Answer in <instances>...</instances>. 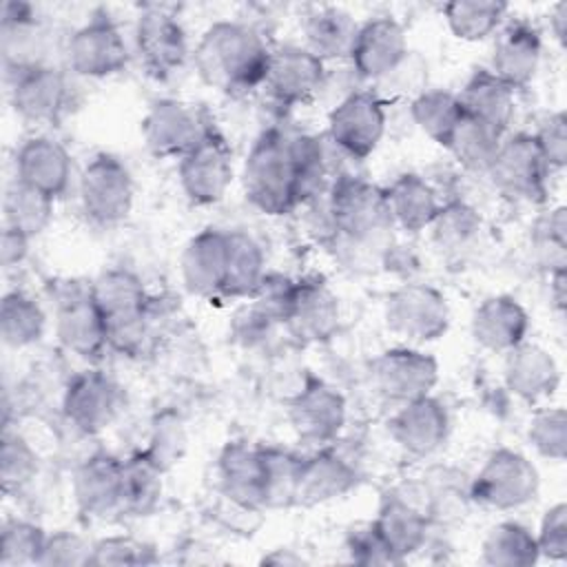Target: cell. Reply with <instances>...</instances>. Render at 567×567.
<instances>
[{"label":"cell","instance_id":"6da1fadb","mask_svg":"<svg viewBox=\"0 0 567 567\" xmlns=\"http://www.w3.org/2000/svg\"><path fill=\"white\" fill-rule=\"evenodd\" d=\"M272 49L244 22H215L199 38L193 62L199 78L224 93H246L266 82Z\"/></svg>","mask_w":567,"mask_h":567},{"label":"cell","instance_id":"7a4b0ae2","mask_svg":"<svg viewBox=\"0 0 567 567\" xmlns=\"http://www.w3.org/2000/svg\"><path fill=\"white\" fill-rule=\"evenodd\" d=\"M91 297L106 321L109 348L142 357L153 343L155 306L142 279L126 268H109L89 284Z\"/></svg>","mask_w":567,"mask_h":567},{"label":"cell","instance_id":"3957f363","mask_svg":"<svg viewBox=\"0 0 567 567\" xmlns=\"http://www.w3.org/2000/svg\"><path fill=\"white\" fill-rule=\"evenodd\" d=\"M244 193L266 215H288L303 202L301 166L295 135L279 128L264 131L244 162Z\"/></svg>","mask_w":567,"mask_h":567},{"label":"cell","instance_id":"277c9868","mask_svg":"<svg viewBox=\"0 0 567 567\" xmlns=\"http://www.w3.org/2000/svg\"><path fill=\"white\" fill-rule=\"evenodd\" d=\"M328 215L334 230L352 241H372L392 226L385 188L354 175L334 177Z\"/></svg>","mask_w":567,"mask_h":567},{"label":"cell","instance_id":"5b68a950","mask_svg":"<svg viewBox=\"0 0 567 567\" xmlns=\"http://www.w3.org/2000/svg\"><path fill=\"white\" fill-rule=\"evenodd\" d=\"M540 478L534 463L516 450H494L470 483V498L492 509H518L538 496Z\"/></svg>","mask_w":567,"mask_h":567},{"label":"cell","instance_id":"8992f818","mask_svg":"<svg viewBox=\"0 0 567 567\" xmlns=\"http://www.w3.org/2000/svg\"><path fill=\"white\" fill-rule=\"evenodd\" d=\"M82 213L95 226H115L124 221L133 208L135 186L126 164L111 155L97 153L80 173Z\"/></svg>","mask_w":567,"mask_h":567},{"label":"cell","instance_id":"52a82bcc","mask_svg":"<svg viewBox=\"0 0 567 567\" xmlns=\"http://www.w3.org/2000/svg\"><path fill=\"white\" fill-rule=\"evenodd\" d=\"M213 128V120L199 104L175 97L155 100L142 120V135L146 148L155 157L182 159Z\"/></svg>","mask_w":567,"mask_h":567},{"label":"cell","instance_id":"ba28073f","mask_svg":"<svg viewBox=\"0 0 567 567\" xmlns=\"http://www.w3.org/2000/svg\"><path fill=\"white\" fill-rule=\"evenodd\" d=\"M385 133V102L372 91L348 93L328 115V140L343 155L365 159Z\"/></svg>","mask_w":567,"mask_h":567},{"label":"cell","instance_id":"9c48e42d","mask_svg":"<svg viewBox=\"0 0 567 567\" xmlns=\"http://www.w3.org/2000/svg\"><path fill=\"white\" fill-rule=\"evenodd\" d=\"M549 166L532 133H516L503 137L501 148L487 171L494 186L520 202H543L547 195Z\"/></svg>","mask_w":567,"mask_h":567},{"label":"cell","instance_id":"30bf717a","mask_svg":"<svg viewBox=\"0 0 567 567\" xmlns=\"http://www.w3.org/2000/svg\"><path fill=\"white\" fill-rule=\"evenodd\" d=\"M385 323L410 341H436L450 328V308L430 284H403L388 295Z\"/></svg>","mask_w":567,"mask_h":567},{"label":"cell","instance_id":"8fae6325","mask_svg":"<svg viewBox=\"0 0 567 567\" xmlns=\"http://www.w3.org/2000/svg\"><path fill=\"white\" fill-rule=\"evenodd\" d=\"M66 62L82 78H109L126 66L128 47L117 24L106 13H95L71 33Z\"/></svg>","mask_w":567,"mask_h":567},{"label":"cell","instance_id":"7c38bea8","mask_svg":"<svg viewBox=\"0 0 567 567\" xmlns=\"http://www.w3.org/2000/svg\"><path fill=\"white\" fill-rule=\"evenodd\" d=\"M124 408L122 388L102 370H84L75 374L62 396L66 421L82 434L106 430Z\"/></svg>","mask_w":567,"mask_h":567},{"label":"cell","instance_id":"4fadbf2b","mask_svg":"<svg viewBox=\"0 0 567 567\" xmlns=\"http://www.w3.org/2000/svg\"><path fill=\"white\" fill-rule=\"evenodd\" d=\"M233 182V151L213 128L188 155L179 159V184L195 206L217 204Z\"/></svg>","mask_w":567,"mask_h":567},{"label":"cell","instance_id":"5bb4252c","mask_svg":"<svg viewBox=\"0 0 567 567\" xmlns=\"http://www.w3.org/2000/svg\"><path fill=\"white\" fill-rule=\"evenodd\" d=\"M372 383L381 396L408 403L427 396L439 381V363L414 348H390L372 361Z\"/></svg>","mask_w":567,"mask_h":567},{"label":"cell","instance_id":"9a60e30c","mask_svg":"<svg viewBox=\"0 0 567 567\" xmlns=\"http://www.w3.org/2000/svg\"><path fill=\"white\" fill-rule=\"evenodd\" d=\"M135 51L151 78L166 80L177 73L188 58V42L179 20L159 7L142 11L135 24Z\"/></svg>","mask_w":567,"mask_h":567},{"label":"cell","instance_id":"2e32d148","mask_svg":"<svg viewBox=\"0 0 567 567\" xmlns=\"http://www.w3.org/2000/svg\"><path fill=\"white\" fill-rule=\"evenodd\" d=\"M71 104L66 75L49 64H35L11 75V106L33 124H55Z\"/></svg>","mask_w":567,"mask_h":567},{"label":"cell","instance_id":"e0dca14e","mask_svg":"<svg viewBox=\"0 0 567 567\" xmlns=\"http://www.w3.org/2000/svg\"><path fill=\"white\" fill-rule=\"evenodd\" d=\"M288 419L301 441L328 445L346 425V399L321 379H308L290 399Z\"/></svg>","mask_w":567,"mask_h":567},{"label":"cell","instance_id":"ac0fdd59","mask_svg":"<svg viewBox=\"0 0 567 567\" xmlns=\"http://www.w3.org/2000/svg\"><path fill=\"white\" fill-rule=\"evenodd\" d=\"M408 53L403 24L392 16H379L359 24L348 60L359 78L379 82L390 75Z\"/></svg>","mask_w":567,"mask_h":567},{"label":"cell","instance_id":"d6986e66","mask_svg":"<svg viewBox=\"0 0 567 567\" xmlns=\"http://www.w3.org/2000/svg\"><path fill=\"white\" fill-rule=\"evenodd\" d=\"M58 341L82 359H97L106 348V321L89 288H66L55 310Z\"/></svg>","mask_w":567,"mask_h":567},{"label":"cell","instance_id":"ffe728a7","mask_svg":"<svg viewBox=\"0 0 567 567\" xmlns=\"http://www.w3.org/2000/svg\"><path fill=\"white\" fill-rule=\"evenodd\" d=\"M326 82V66L323 60L317 58L306 47L286 44L272 49L268 73H266V89L279 104H299L310 100L321 91Z\"/></svg>","mask_w":567,"mask_h":567},{"label":"cell","instance_id":"44dd1931","mask_svg":"<svg viewBox=\"0 0 567 567\" xmlns=\"http://www.w3.org/2000/svg\"><path fill=\"white\" fill-rule=\"evenodd\" d=\"M450 416L445 405L432 394L401 403L390 419V434L394 443L410 456H432L447 439Z\"/></svg>","mask_w":567,"mask_h":567},{"label":"cell","instance_id":"7402d4cb","mask_svg":"<svg viewBox=\"0 0 567 567\" xmlns=\"http://www.w3.org/2000/svg\"><path fill=\"white\" fill-rule=\"evenodd\" d=\"M78 509L89 518H111L122 514V458L97 452L80 463L73 476Z\"/></svg>","mask_w":567,"mask_h":567},{"label":"cell","instance_id":"603a6c76","mask_svg":"<svg viewBox=\"0 0 567 567\" xmlns=\"http://www.w3.org/2000/svg\"><path fill=\"white\" fill-rule=\"evenodd\" d=\"M217 478L221 496L252 509H266L264 447L239 441L228 443L217 458Z\"/></svg>","mask_w":567,"mask_h":567},{"label":"cell","instance_id":"cb8c5ba5","mask_svg":"<svg viewBox=\"0 0 567 567\" xmlns=\"http://www.w3.org/2000/svg\"><path fill=\"white\" fill-rule=\"evenodd\" d=\"M372 527L388 547L392 560L403 563L408 556L416 554L425 545L430 514L412 498L390 492L381 498Z\"/></svg>","mask_w":567,"mask_h":567},{"label":"cell","instance_id":"d4e9b609","mask_svg":"<svg viewBox=\"0 0 567 567\" xmlns=\"http://www.w3.org/2000/svg\"><path fill=\"white\" fill-rule=\"evenodd\" d=\"M179 266L182 281L190 295H221L228 268V233L208 226L193 235L182 252Z\"/></svg>","mask_w":567,"mask_h":567},{"label":"cell","instance_id":"484cf974","mask_svg":"<svg viewBox=\"0 0 567 567\" xmlns=\"http://www.w3.org/2000/svg\"><path fill=\"white\" fill-rule=\"evenodd\" d=\"M290 332L310 343L328 341L339 328V299L319 277L297 281L295 299L286 317Z\"/></svg>","mask_w":567,"mask_h":567},{"label":"cell","instance_id":"4316f807","mask_svg":"<svg viewBox=\"0 0 567 567\" xmlns=\"http://www.w3.org/2000/svg\"><path fill=\"white\" fill-rule=\"evenodd\" d=\"M540 33L529 22L516 20L498 33L492 49L489 71L516 91L534 80L540 64Z\"/></svg>","mask_w":567,"mask_h":567},{"label":"cell","instance_id":"83f0119b","mask_svg":"<svg viewBox=\"0 0 567 567\" xmlns=\"http://www.w3.org/2000/svg\"><path fill=\"white\" fill-rule=\"evenodd\" d=\"M16 179L55 199L69 188L71 155L58 140L33 135L16 153Z\"/></svg>","mask_w":567,"mask_h":567},{"label":"cell","instance_id":"f1b7e54d","mask_svg":"<svg viewBox=\"0 0 567 567\" xmlns=\"http://www.w3.org/2000/svg\"><path fill=\"white\" fill-rule=\"evenodd\" d=\"M357 470L334 450L323 447L301 458L295 505L312 507L341 498L357 485Z\"/></svg>","mask_w":567,"mask_h":567},{"label":"cell","instance_id":"f546056e","mask_svg":"<svg viewBox=\"0 0 567 567\" xmlns=\"http://www.w3.org/2000/svg\"><path fill=\"white\" fill-rule=\"evenodd\" d=\"M529 330L527 310L509 295L487 297L472 315L474 341L492 352H509L520 346Z\"/></svg>","mask_w":567,"mask_h":567},{"label":"cell","instance_id":"4dcf8cb0","mask_svg":"<svg viewBox=\"0 0 567 567\" xmlns=\"http://www.w3.org/2000/svg\"><path fill=\"white\" fill-rule=\"evenodd\" d=\"M503 377L512 394L536 403L556 392L560 383V368L545 348L523 341L507 352Z\"/></svg>","mask_w":567,"mask_h":567},{"label":"cell","instance_id":"1f68e13d","mask_svg":"<svg viewBox=\"0 0 567 567\" xmlns=\"http://www.w3.org/2000/svg\"><path fill=\"white\" fill-rule=\"evenodd\" d=\"M458 102L465 115L476 117L501 133L507 131L514 117V89L489 69H478L470 75L458 93Z\"/></svg>","mask_w":567,"mask_h":567},{"label":"cell","instance_id":"d6a6232c","mask_svg":"<svg viewBox=\"0 0 567 567\" xmlns=\"http://www.w3.org/2000/svg\"><path fill=\"white\" fill-rule=\"evenodd\" d=\"M392 224L408 233H421L430 228L441 204L436 190L416 173L399 175L385 188Z\"/></svg>","mask_w":567,"mask_h":567},{"label":"cell","instance_id":"836d02e7","mask_svg":"<svg viewBox=\"0 0 567 567\" xmlns=\"http://www.w3.org/2000/svg\"><path fill=\"white\" fill-rule=\"evenodd\" d=\"M164 467L146 452L140 450L122 461V514L146 516L162 498Z\"/></svg>","mask_w":567,"mask_h":567},{"label":"cell","instance_id":"e575fe53","mask_svg":"<svg viewBox=\"0 0 567 567\" xmlns=\"http://www.w3.org/2000/svg\"><path fill=\"white\" fill-rule=\"evenodd\" d=\"M359 24L354 18L337 7L315 9L303 22L306 49L321 60L348 58Z\"/></svg>","mask_w":567,"mask_h":567},{"label":"cell","instance_id":"d590c367","mask_svg":"<svg viewBox=\"0 0 567 567\" xmlns=\"http://www.w3.org/2000/svg\"><path fill=\"white\" fill-rule=\"evenodd\" d=\"M503 135L505 133L496 131L494 126L463 113L445 148L463 168L472 173H487L501 148Z\"/></svg>","mask_w":567,"mask_h":567},{"label":"cell","instance_id":"8d00e7d4","mask_svg":"<svg viewBox=\"0 0 567 567\" xmlns=\"http://www.w3.org/2000/svg\"><path fill=\"white\" fill-rule=\"evenodd\" d=\"M481 558L492 567H529L538 563L536 536L516 520L494 525L481 545Z\"/></svg>","mask_w":567,"mask_h":567},{"label":"cell","instance_id":"74e56055","mask_svg":"<svg viewBox=\"0 0 567 567\" xmlns=\"http://www.w3.org/2000/svg\"><path fill=\"white\" fill-rule=\"evenodd\" d=\"M266 275V259L261 246L241 230L228 233V268L224 281V297H248Z\"/></svg>","mask_w":567,"mask_h":567},{"label":"cell","instance_id":"f35d334b","mask_svg":"<svg viewBox=\"0 0 567 567\" xmlns=\"http://www.w3.org/2000/svg\"><path fill=\"white\" fill-rule=\"evenodd\" d=\"M412 122L436 144L447 146L450 135L463 117L458 95L445 89H425L412 97Z\"/></svg>","mask_w":567,"mask_h":567},{"label":"cell","instance_id":"ab89813d","mask_svg":"<svg viewBox=\"0 0 567 567\" xmlns=\"http://www.w3.org/2000/svg\"><path fill=\"white\" fill-rule=\"evenodd\" d=\"M47 317L40 303L22 292L11 290L2 297L0 303V337L9 348H27L42 339Z\"/></svg>","mask_w":567,"mask_h":567},{"label":"cell","instance_id":"60d3db41","mask_svg":"<svg viewBox=\"0 0 567 567\" xmlns=\"http://www.w3.org/2000/svg\"><path fill=\"white\" fill-rule=\"evenodd\" d=\"M53 219V197L13 179L4 193V226L24 233L27 237L40 235Z\"/></svg>","mask_w":567,"mask_h":567},{"label":"cell","instance_id":"b9f144b4","mask_svg":"<svg viewBox=\"0 0 567 567\" xmlns=\"http://www.w3.org/2000/svg\"><path fill=\"white\" fill-rule=\"evenodd\" d=\"M505 11L507 4L496 0H452L443 7V18L454 38L478 42L498 29Z\"/></svg>","mask_w":567,"mask_h":567},{"label":"cell","instance_id":"7bdbcfd3","mask_svg":"<svg viewBox=\"0 0 567 567\" xmlns=\"http://www.w3.org/2000/svg\"><path fill=\"white\" fill-rule=\"evenodd\" d=\"M430 228H432V239L441 250L461 252L478 237L481 217L470 204L450 202L439 208Z\"/></svg>","mask_w":567,"mask_h":567},{"label":"cell","instance_id":"ee69618b","mask_svg":"<svg viewBox=\"0 0 567 567\" xmlns=\"http://www.w3.org/2000/svg\"><path fill=\"white\" fill-rule=\"evenodd\" d=\"M40 458L24 436L18 432L2 434L0 445V483L4 494L22 492L38 474Z\"/></svg>","mask_w":567,"mask_h":567},{"label":"cell","instance_id":"f6af8a7d","mask_svg":"<svg viewBox=\"0 0 567 567\" xmlns=\"http://www.w3.org/2000/svg\"><path fill=\"white\" fill-rule=\"evenodd\" d=\"M264 456H266V509L295 505L301 456L279 447H264Z\"/></svg>","mask_w":567,"mask_h":567},{"label":"cell","instance_id":"bcb514c9","mask_svg":"<svg viewBox=\"0 0 567 567\" xmlns=\"http://www.w3.org/2000/svg\"><path fill=\"white\" fill-rule=\"evenodd\" d=\"M47 534L40 525L22 518L7 520L0 540V565L2 567H24L38 565L44 549Z\"/></svg>","mask_w":567,"mask_h":567},{"label":"cell","instance_id":"7dc6e473","mask_svg":"<svg viewBox=\"0 0 567 567\" xmlns=\"http://www.w3.org/2000/svg\"><path fill=\"white\" fill-rule=\"evenodd\" d=\"M529 445L549 461H565L567 454V414L563 408H547L532 416L527 427Z\"/></svg>","mask_w":567,"mask_h":567},{"label":"cell","instance_id":"c3c4849f","mask_svg":"<svg viewBox=\"0 0 567 567\" xmlns=\"http://www.w3.org/2000/svg\"><path fill=\"white\" fill-rule=\"evenodd\" d=\"M297 281L281 272H266L257 284L252 299V310L268 323H286L295 299Z\"/></svg>","mask_w":567,"mask_h":567},{"label":"cell","instance_id":"681fc988","mask_svg":"<svg viewBox=\"0 0 567 567\" xmlns=\"http://www.w3.org/2000/svg\"><path fill=\"white\" fill-rule=\"evenodd\" d=\"M534 246L543 259L545 266L560 268L567 266L565 248H567V210L565 206H556L554 210H547L543 217L536 219L532 228Z\"/></svg>","mask_w":567,"mask_h":567},{"label":"cell","instance_id":"f907efd6","mask_svg":"<svg viewBox=\"0 0 567 567\" xmlns=\"http://www.w3.org/2000/svg\"><path fill=\"white\" fill-rule=\"evenodd\" d=\"M155 549L131 536H106L93 543L89 565L95 567H124V565H151L155 563Z\"/></svg>","mask_w":567,"mask_h":567},{"label":"cell","instance_id":"816d5d0a","mask_svg":"<svg viewBox=\"0 0 567 567\" xmlns=\"http://www.w3.org/2000/svg\"><path fill=\"white\" fill-rule=\"evenodd\" d=\"M93 543L82 536L60 529L55 534H47L44 549L40 556L42 567H84L91 560Z\"/></svg>","mask_w":567,"mask_h":567},{"label":"cell","instance_id":"f5cc1de1","mask_svg":"<svg viewBox=\"0 0 567 567\" xmlns=\"http://www.w3.org/2000/svg\"><path fill=\"white\" fill-rule=\"evenodd\" d=\"M549 171H560L567 164V117L563 111L547 113L532 133Z\"/></svg>","mask_w":567,"mask_h":567},{"label":"cell","instance_id":"db71d44e","mask_svg":"<svg viewBox=\"0 0 567 567\" xmlns=\"http://www.w3.org/2000/svg\"><path fill=\"white\" fill-rule=\"evenodd\" d=\"M536 545L540 558H549L554 563H560L567 558V505L556 503L551 505L540 520Z\"/></svg>","mask_w":567,"mask_h":567},{"label":"cell","instance_id":"11a10c76","mask_svg":"<svg viewBox=\"0 0 567 567\" xmlns=\"http://www.w3.org/2000/svg\"><path fill=\"white\" fill-rule=\"evenodd\" d=\"M184 427L175 414H162L153 423V434H151V445L146 452L164 467L168 470L171 463H175L182 456L184 450Z\"/></svg>","mask_w":567,"mask_h":567},{"label":"cell","instance_id":"9f6ffc18","mask_svg":"<svg viewBox=\"0 0 567 567\" xmlns=\"http://www.w3.org/2000/svg\"><path fill=\"white\" fill-rule=\"evenodd\" d=\"M348 554L350 560L361 563V565H388L394 563L388 547L383 545V540L379 538L377 529L370 525H365L363 529H357L354 534H350L348 538Z\"/></svg>","mask_w":567,"mask_h":567},{"label":"cell","instance_id":"6f0895ef","mask_svg":"<svg viewBox=\"0 0 567 567\" xmlns=\"http://www.w3.org/2000/svg\"><path fill=\"white\" fill-rule=\"evenodd\" d=\"M29 241H31V237H27L24 233L4 226L2 228V241H0L2 266L4 268L18 266L27 257V252H29Z\"/></svg>","mask_w":567,"mask_h":567},{"label":"cell","instance_id":"680465c9","mask_svg":"<svg viewBox=\"0 0 567 567\" xmlns=\"http://www.w3.org/2000/svg\"><path fill=\"white\" fill-rule=\"evenodd\" d=\"M549 297L554 301V308L558 312H565V306H567V270H565V266L554 268L549 272Z\"/></svg>","mask_w":567,"mask_h":567},{"label":"cell","instance_id":"91938a15","mask_svg":"<svg viewBox=\"0 0 567 567\" xmlns=\"http://www.w3.org/2000/svg\"><path fill=\"white\" fill-rule=\"evenodd\" d=\"M549 29L560 47L567 44V0L556 2L549 11Z\"/></svg>","mask_w":567,"mask_h":567},{"label":"cell","instance_id":"94428289","mask_svg":"<svg viewBox=\"0 0 567 567\" xmlns=\"http://www.w3.org/2000/svg\"><path fill=\"white\" fill-rule=\"evenodd\" d=\"M261 563H268V565H299L303 560L299 556H295L292 549H275L272 554L264 556Z\"/></svg>","mask_w":567,"mask_h":567}]
</instances>
